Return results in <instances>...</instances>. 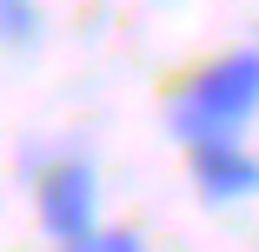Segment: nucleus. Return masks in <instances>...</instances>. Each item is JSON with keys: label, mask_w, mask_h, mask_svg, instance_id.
<instances>
[{"label": "nucleus", "mask_w": 259, "mask_h": 252, "mask_svg": "<svg viewBox=\"0 0 259 252\" xmlns=\"http://www.w3.org/2000/svg\"><path fill=\"white\" fill-rule=\"evenodd\" d=\"M40 33V7L33 0H0V46H27Z\"/></svg>", "instance_id": "4"}, {"label": "nucleus", "mask_w": 259, "mask_h": 252, "mask_svg": "<svg viewBox=\"0 0 259 252\" xmlns=\"http://www.w3.org/2000/svg\"><path fill=\"white\" fill-rule=\"evenodd\" d=\"M259 113V46H239V54H220L213 67H199L173 99H166V126L186 146H220L239 139Z\"/></svg>", "instance_id": "1"}, {"label": "nucleus", "mask_w": 259, "mask_h": 252, "mask_svg": "<svg viewBox=\"0 0 259 252\" xmlns=\"http://www.w3.org/2000/svg\"><path fill=\"white\" fill-rule=\"evenodd\" d=\"M60 252H146V239L126 232V226H100V232H87L80 245H60Z\"/></svg>", "instance_id": "5"}, {"label": "nucleus", "mask_w": 259, "mask_h": 252, "mask_svg": "<svg viewBox=\"0 0 259 252\" xmlns=\"http://www.w3.org/2000/svg\"><path fill=\"white\" fill-rule=\"evenodd\" d=\"M193 186H199V199H213V206H226V199H252V192H259V160L246 153L239 139L193 146Z\"/></svg>", "instance_id": "3"}, {"label": "nucleus", "mask_w": 259, "mask_h": 252, "mask_svg": "<svg viewBox=\"0 0 259 252\" xmlns=\"http://www.w3.org/2000/svg\"><path fill=\"white\" fill-rule=\"evenodd\" d=\"M40 232L80 245L87 232H100V179L87 160H54L40 173Z\"/></svg>", "instance_id": "2"}]
</instances>
